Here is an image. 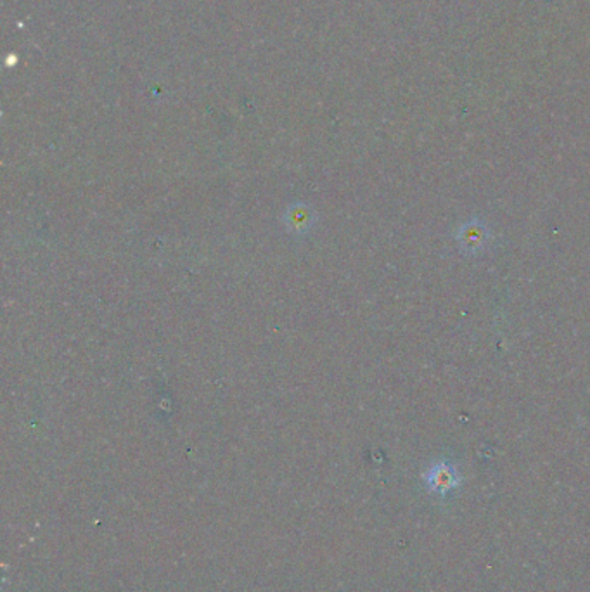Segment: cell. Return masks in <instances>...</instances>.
<instances>
[{"instance_id": "6da1fadb", "label": "cell", "mask_w": 590, "mask_h": 592, "mask_svg": "<svg viewBox=\"0 0 590 592\" xmlns=\"http://www.w3.org/2000/svg\"><path fill=\"white\" fill-rule=\"evenodd\" d=\"M423 480L426 481V487L440 496H447L450 490L457 488L461 485V477L457 473V469L447 461H440L435 463L425 475Z\"/></svg>"}, {"instance_id": "7a4b0ae2", "label": "cell", "mask_w": 590, "mask_h": 592, "mask_svg": "<svg viewBox=\"0 0 590 592\" xmlns=\"http://www.w3.org/2000/svg\"><path fill=\"white\" fill-rule=\"evenodd\" d=\"M487 238H488V231L478 219L464 223L457 232V241L462 250L467 253H478L487 244Z\"/></svg>"}]
</instances>
